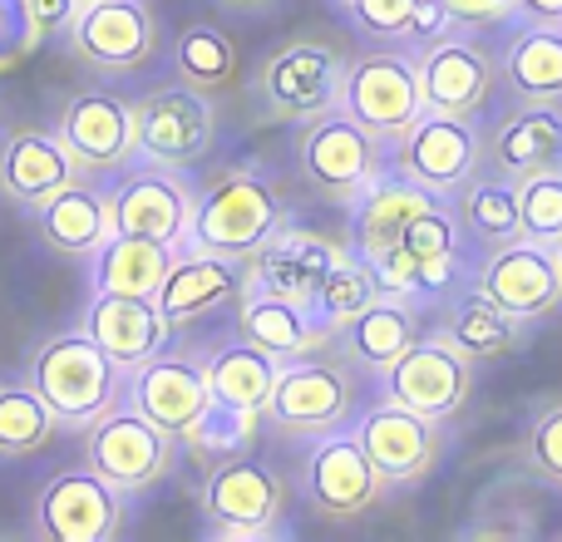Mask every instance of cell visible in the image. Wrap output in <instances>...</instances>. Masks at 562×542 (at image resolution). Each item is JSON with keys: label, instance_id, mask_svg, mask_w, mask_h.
Listing matches in <instances>:
<instances>
[{"label": "cell", "instance_id": "1", "mask_svg": "<svg viewBox=\"0 0 562 542\" xmlns=\"http://www.w3.org/2000/svg\"><path fill=\"white\" fill-rule=\"evenodd\" d=\"M277 227H286V197L272 188V178L252 168H227L198 193L183 247L247 262Z\"/></svg>", "mask_w": 562, "mask_h": 542}, {"label": "cell", "instance_id": "2", "mask_svg": "<svg viewBox=\"0 0 562 542\" xmlns=\"http://www.w3.org/2000/svg\"><path fill=\"white\" fill-rule=\"evenodd\" d=\"M360 389H366V370L350 365L340 350H306L296 360H281L267 419L281 434H330L360 415Z\"/></svg>", "mask_w": 562, "mask_h": 542}, {"label": "cell", "instance_id": "3", "mask_svg": "<svg viewBox=\"0 0 562 542\" xmlns=\"http://www.w3.org/2000/svg\"><path fill=\"white\" fill-rule=\"evenodd\" d=\"M124 380L128 375L94 346L89 330L49 336L30 355V385L55 409L59 425H69V429H89L99 415H109L124 399Z\"/></svg>", "mask_w": 562, "mask_h": 542}, {"label": "cell", "instance_id": "4", "mask_svg": "<svg viewBox=\"0 0 562 542\" xmlns=\"http://www.w3.org/2000/svg\"><path fill=\"white\" fill-rule=\"evenodd\" d=\"M296 163H301V178H306L326 203H340V207H350L390 168L385 144H380L375 134H366L346 109H326V114H316L311 124H301Z\"/></svg>", "mask_w": 562, "mask_h": 542}, {"label": "cell", "instance_id": "5", "mask_svg": "<svg viewBox=\"0 0 562 542\" xmlns=\"http://www.w3.org/2000/svg\"><path fill=\"white\" fill-rule=\"evenodd\" d=\"M350 55H340L326 39H291L257 69V99L277 124H311L326 109H340Z\"/></svg>", "mask_w": 562, "mask_h": 542}, {"label": "cell", "instance_id": "6", "mask_svg": "<svg viewBox=\"0 0 562 542\" xmlns=\"http://www.w3.org/2000/svg\"><path fill=\"white\" fill-rule=\"evenodd\" d=\"M134 134H138V158L188 173L193 163H203L213 154V138H217L213 94L183 84V79L164 89H148L134 104Z\"/></svg>", "mask_w": 562, "mask_h": 542}, {"label": "cell", "instance_id": "7", "mask_svg": "<svg viewBox=\"0 0 562 542\" xmlns=\"http://www.w3.org/2000/svg\"><path fill=\"white\" fill-rule=\"evenodd\" d=\"M340 109H346L366 134H375L380 144L390 148L419 114H425L415 55H405V49H366V55H356L346 65Z\"/></svg>", "mask_w": 562, "mask_h": 542}, {"label": "cell", "instance_id": "8", "mask_svg": "<svg viewBox=\"0 0 562 542\" xmlns=\"http://www.w3.org/2000/svg\"><path fill=\"white\" fill-rule=\"evenodd\" d=\"M173 459H178V439L128 405H114L109 415H99L89 425L85 464L104 484H114L119 494H148L158 478H168Z\"/></svg>", "mask_w": 562, "mask_h": 542}, {"label": "cell", "instance_id": "9", "mask_svg": "<svg viewBox=\"0 0 562 542\" xmlns=\"http://www.w3.org/2000/svg\"><path fill=\"white\" fill-rule=\"evenodd\" d=\"M469 395H474V360L459 355L439 330L409 340L405 355L380 370V399L439 419V425H449L469 405Z\"/></svg>", "mask_w": 562, "mask_h": 542}, {"label": "cell", "instance_id": "10", "mask_svg": "<svg viewBox=\"0 0 562 542\" xmlns=\"http://www.w3.org/2000/svg\"><path fill=\"white\" fill-rule=\"evenodd\" d=\"M301 494H306L316 518L350 523V518L385 504L390 484L375 474V464L366 459L360 439L346 425V429H330V434H316L306 464H301Z\"/></svg>", "mask_w": 562, "mask_h": 542}, {"label": "cell", "instance_id": "11", "mask_svg": "<svg viewBox=\"0 0 562 542\" xmlns=\"http://www.w3.org/2000/svg\"><path fill=\"white\" fill-rule=\"evenodd\" d=\"M390 173H405L425 183L429 193L454 197L469 178L484 168V134L474 118H445V114H419L405 134L390 144Z\"/></svg>", "mask_w": 562, "mask_h": 542}, {"label": "cell", "instance_id": "12", "mask_svg": "<svg viewBox=\"0 0 562 542\" xmlns=\"http://www.w3.org/2000/svg\"><path fill=\"white\" fill-rule=\"evenodd\" d=\"M286 488L252 454L213 459L203 478V518L217 538H272L281 528Z\"/></svg>", "mask_w": 562, "mask_h": 542}, {"label": "cell", "instance_id": "13", "mask_svg": "<svg viewBox=\"0 0 562 542\" xmlns=\"http://www.w3.org/2000/svg\"><path fill=\"white\" fill-rule=\"evenodd\" d=\"M350 434L360 439L366 459L390 488H415L419 478L435 474L439 454H445V425L405 405H390V399L360 409L350 419Z\"/></svg>", "mask_w": 562, "mask_h": 542}, {"label": "cell", "instance_id": "14", "mask_svg": "<svg viewBox=\"0 0 562 542\" xmlns=\"http://www.w3.org/2000/svg\"><path fill=\"white\" fill-rule=\"evenodd\" d=\"M415 75L425 114L445 118H474L498 84V65L484 45L469 39V30H445V35L425 39L415 49Z\"/></svg>", "mask_w": 562, "mask_h": 542}, {"label": "cell", "instance_id": "15", "mask_svg": "<svg viewBox=\"0 0 562 542\" xmlns=\"http://www.w3.org/2000/svg\"><path fill=\"white\" fill-rule=\"evenodd\" d=\"M474 286L488 301L518 316L524 326L548 320L562 306V276H558V257L553 247L533 242V237H514L484 252V262L474 271Z\"/></svg>", "mask_w": 562, "mask_h": 542}, {"label": "cell", "instance_id": "16", "mask_svg": "<svg viewBox=\"0 0 562 542\" xmlns=\"http://www.w3.org/2000/svg\"><path fill=\"white\" fill-rule=\"evenodd\" d=\"M119 188L109 193L114 203V233H134V237H154L164 247H183L188 242V223H193V188L178 168H158V163H138V168H119Z\"/></svg>", "mask_w": 562, "mask_h": 542}, {"label": "cell", "instance_id": "17", "mask_svg": "<svg viewBox=\"0 0 562 542\" xmlns=\"http://www.w3.org/2000/svg\"><path fill=\"white\" fill-rule=\"evenodd\" d=\"M69 45L104 75H134L158 55V20L144 0H85L69 20Z\"/></svg>", "mask_w": 562, "mask_h": 542}, {"label": "cell", "instance_id": "18", "mask_svg": "<svg viewBox=\"0 0 562 542\" xmlns=\"http://www.w3.org/2000/svg\"><path fill=\"white\" fill-rule=\"evenodd\" d=\"M119 528H124V494L89 464L49 478L35 504V533L45 542H109Z\"/></svg>", "mask_w": 562, "mask_h": 542}, {"label": "cell", "instance_id": "19", "mask_svg": "<svg viewBox=\"0 0 562 542\" xmlns=\"http://www.w3.org/2000/svg\"><path fill=\"white\" fill-rule=\"evenodd\" d=\"M59 144L69 148L79 173H119L138 158L134 104L109 89H85L59 109Z\"/></svg>", "mask_w": 562, "mask_h": 542}, {"label": "cell", "instance_id": "20", "mask_svg": "<svg viewBox=\"0 0 562 542\" xmlns=\"http://www.w3.org/2000/svg\"><path fill=\"white\" fill-rule=\"evenodd\" d=\"M124 395H128V409L154 419V425L168 429L173 439L193 434L198 419H203L207 405H213V389H207L203 365H198L193 355H173V350H158L154 360L128 370Z\"/></svg>", "mask_w": 562, "mask_h": 542}, {"label": "cell", "instance_id": "21", "mask_svg": "<svg viewBox=\"0 0 562 542\" xmlns=\"http://www.w3.org/2000/svg\"><path fill=\"white\" fill-rule=\"evenodd\" d=\"M562 168V104H518L498 118L484 138V168L479 173L524 183L533 173Z\"/></svg>", "mask_w": 562, "mask_h": 542}, {"label": "cell", "instance_id": "22", "mask_svg": "<svg viewBox=\"0 0 562 542\" xmlns=\"http://www.w3.org/2000/svg\"><path fill=\"white\" fill-rule=\"evenodd\" d=\"M336 247L340 242L311 233V227H277V233L247 257V286L272 291V296H286L311 310V301H316V291H321V276L336 262Z\"/></svg>", "mask_w": 562, "mask_h": 542}, {"label": "cell", "instance_id": "23", "mask_svg": "<svg viewBox=\"0 0 562 542\" xmlns=\"http://www.w3.org/2000/svg\"><path fill=\"white\" fill-rule=\"evenodd\" d=\"M85 330L124 375L138 370L144 360H154L158 350L173 346V320L158 310L154 296H109V291H94V306L85 310Z\"/></svg>", "mask_w": 562, "mask_h": 542}, {"label": "cell", "instance_id": "24", "mask_svg": "<svg viewBox=\"0 0 562 542\" xmlns=\"http://www.w3.org/2000/svg\"><path fill=\"white\" fill-rule=\"evenodd\" d=\"M435 203H439V193H429L425 183L385 168V173L350 203V252H356L360 262H380L390 247H400L405 227L415 223L419 213H429Z\"/></svg>", "mask_w": 562, "mask_h": 542}, {"label": "cell", "instance_id": "25", "mask_svg": "<svg viewBox=\"0 0 562 542\" xmlns=\"http://www.w3.org/2000/svg\"><path fill=\"white\" fill-rule=\"evenodd\" d=\"M243 286H247V262H233V257H217V252H198V247H178L173 267H168L154 301L173 326H188V320L237 301Z\"/></svg>", "mask_w": 562, "mask_h": 542}, {"label": "cell", "instance_id": "26", "mask_svg": "<svg viewBox=\"0 0 562 542\" xmlns=\"http://www.w3.org/2000/svg\"><path fill=\"white\" fill-rule=\"evenodd\" d=\"M75 173L79 168L69 148L59 144V134H45V128H20L0 148V193L15 207H30V213L49 203L59 188L75 183Z\"/></svg>", "mask_w": 562, "mask_h": 542}, {"label": "cell", "instance_id": "27", "mask_svg": "<svg viewBox=\"0 0 562 542\" xmlns=\"http://www.w3.org/2000/svg\"><path fill=\"white\" fill-rule=\"evenodd\" d=\"M409 340H419V310H415V301H405V296H375L366 310H356L346 326H336L330 346H336L340 355L350 360V365L366 370V375H380L390 360L405 355Z\"/></svg>", "mask_w": 562, "mask_h": 542}, {"label": "cell", "instance_id": "28", "mask_svg": "<svg viewBox=\"0 0 562 542\" xmlns=\"http://www.w3.org/2000/svg\"><path fill=\"white\" fill-rule=\"evenodd\" d=\"M237 336L252 340L257 350H267L277 360H296L306 350L330 346V330L306 306L257 286H243V296H237Z\"/></svg>", "mask_w": 562, "mask_h": 542}, {"label": "cell", "instance_id": "29", "mask_svg": "<svg viewBox=\"0 0 562 542\" xmlns=\"http://www.w3.org/2000/svg\"><path fill=\"white\" fill-rule=\"evenodd\" d=\"M35 233L40 242L65 257H94L114 237V203H109L104 188L69 183L49 203L35 207Z\"/></svg>", "mask_w": 562, "mask_h": 542}, {"label": "cell", "instance_id": "30", "mask_svg": "<svg viewBox=\"0 0 562 542\" xmlns=\"http://www.w3.org/2000/svg\"><path fill=\"white\" fill-rule=\"evenodd\" d=\"M498 79L518 104H562V25L518 20L498 55Z\"/></svg>", "mask_w": 562, "mask_h": 542}, {"label": "cell", "instance_id": "31", "mask_svg": "<svg viewBox=\"0 0 562 542\" xmlns=\"http://www.w3.org/2000/svg\"><path fill=\"white\" fill-rule=\"evenodd\" d=\"M277 370H281L277 355H267V350H257L252 340L237 336L233 346H217L213 355H207L203 375H207V389H213L217 405L247 409V415H267Z\"/></svg>", "mask_w": 562, "mask_h": 542}, {"label": "cell", "instance_id": "32", "mask_svg": "<svg viewBox=\"0 0 562 542\" xmlns=\"http://www.w3.org/2000/svg\"><path fill=\"white\" fill-rule=\"evenodd\" d=\"M439 336L449 340V346L459 350V355H469L474 365H484V360H504L508 350L524 340V320L508 316L498 301H488L484 291H469V296H459L454 306L445 310V326H439Z\"/></svg>", "mask_w": 562, "mask_h": 542}, {"label": "cell", "instance_id": "33", "mask_svg": "<svg viewBox=\"0 0 562 542\" xmlns=\"http://www.w3.org/2000/svg\"><path fill=\"white\" fill-rule=\"evenodd\" d=\"M168 267H173V247L154 242V237L114 233L94 252V291H109V296H158Z\"/></svg>", "mask_w": 562, "mask_h": 542}, {"label": "cell", "instance_id": "34", "mask_svg": "<svg viewBox=\"0 0 562 542\" xmlns=\"http://www.w3.org/2000/svg\"><path fill=\"white\" fill-rule=\"evenodd\" d=\"M449 203H454L459 233H469L484 252L518 237V183H508V178L479 173V178H469Z\"/></svg>", "mask_w": 562, "mask_h": 542}, {"label": "cell", "instance_id": "35", "mask_svg": "<svg viewBox=\"0 0 562 542\" xmlns=\"http://www.w3.org/2000/svg\"><path fill=\"white\" fill-rule=\"evenodd\" d=\"M59 419L35 385L0 380V459H30L55 439Z\"/></svg>", "mask_w": 562, "mask_h": 542}, {"label": "cell", "instance_id": "36", "mask_svg": "<svg viewBox=\"0 0 562 542\" xmlns=\"http://www.w3.org/2000/svg\"><path fill=\"white\" fill-rule=\"evenodd\" d=\"M173 75L203 94H223L237 79V45L217 25H188L173 45Z\"/></svg>", "mask_w": 562, "mask_h": 542}, {"label": "cell", "instance_id": "37", "mask_svg": "<svg viewBox=\"0 0 562 542\" xmlns=\"http://www.w3.org/2000/svg\"><path fill=\"white\" fill-rule=\"evenodd\" d=\"M375 296H385V291H380L370 262H360L350 247H336V262H330L326 276H321V291H316V301H311V316L336 336V326H346V320L356 316V310H366Z\"/></svg>", "mask_w": 562, "mask_h": 542}, {"label": "cell", "instance_id": "38", "mask_svg": "<svg viewBox=\"0 0 562 542\" xmlns=\"http://www.w3.org/2000/svg\"><path fill=\"white\" fill-rule=\"evenodd\" d=\"M518 237H533L543 247L562 242V168L518 183Z\"/></svg>", "mask_w": 562, "mask_h": 542}, {"label": "cell", "instance_id": "39", "mask_svg": "<svg viewBox=\"0 0 562 542\" xmlns=\"http://www.w3.org/2000/svg\"><path fill=\"white\" fill-rule=\"evenodd\" d=\"M257 419L262 415H247V409H233V405H207V415L198 419V429L183 439L193 444L203 459H233V454H247L257 439Z\"/></svg>", "mask_w": 562, "mask_h": 542}, {"label": "cell", "instance_id": "40", "mask_svg": "<svg viewBox=\"0 0 562 542\" xmlns=\"http://www.w3.org/2000/svg\"><path fill=\"white\" fill-rule=\"evenodd\" d=\"M346 15L375 45H405L415 0H346Z\"/></svg>", "mask_w": 562, "mask_h": 542}, {"label": "cell", "instance_id": "41", "mask_svg": "<svg viewBox=\"0 0 562 542\" xmlns=\"http://www.w3.org/2000/svg\"><path fill=\"white\" fill-rule=\"evenodd\" d=\"M524 459H528V474H538V478H548V484L562 488V399L533 415Z\"/></svg>", "mask_w": 562, "mask_h": 542}, {"label": "cell", "instance_id": "42", "mask_svg": "<svg viewBox=\"0 0 562 542\" xmlns=\"http://www.w3.org/2000/svg\"><path fill=\"white\" fill-rule=\"evenodd\" d=\"M40 45H45V30L35 25L25 0H0V75L15 69L25 55H35Z\"/></svg>", "mask_w": 562, "mask_h": 542}, {"label": "cell", "instance_id": "43", "mask_svg": "<svg viewBox=\"0 0 562 542\" xmlns=\"http://www.w3.org/2000/svg\"><path fill=\"white\" fill-rule=\"evenodd\" d=\"M454 30H494L518 15V0H439Z\"/></svg>", "mask_w": 562, "mask_h": 542}, {"label": "cell", "instance_id": "44", "mask_svg": "<svg viewBox=\"0 0 562 542\" xmlns=\"http://www.w3.org/2000/svg\"><path fill=\"white\" fill-rule=\"evenodd\" d=\"M445 30H454L449 25V15H445V5L439 0H415V15H409V35H405V45H425V39H435V35H445Z\"/></svg>", "mask_w": 562, "mask_h": 542}, {"label": "cell", "instance_id": "45", "mask_svg": "<svg viewBox=\"0 0 562 542\" xmlns=\"http://www.w3.org/2000/svg\"><path fill=\"white\" fill-rule=\"evenodd\" d=\"M30 15H35V25L45 30V35H55V30H69V20L79 15V0H25Z\"/></svg>", "mask_w": 562, "mask_h": 542}, {"label": "cell", "instance_id": "46", "mask_svg": "<svg viewBox=\"0 0 562 542\" xmlns=\"http://www.w3.org/2000/svg\"><path fill=\"white\" fill-rule=\"evenodd\" d=\"M528 25H562V0H518V15Z\"/></svg>", "mask_w": 562, "mask_h": 542}, {"label": "cell", "instance_id": "47", "mask_svg": "<svg viewBox=\"0 0 562 542\" xmlns=\"http://www.w3.org/2000/svg\"><path fill=\"white\" fill-rule=\"evenodd\" d=\"M213 5H223L227 15H262V10H272L277 0H213Z\"/></svg>", "mask_w": 562, "mask_h": 542}, {"label": "cell", "instance_id": "48", "mask_svg": "<svg viewBox=\"0 0 562 542\" xmlns=\"http://www.w3.org/2000/svg\"><path fill=\"white\" fill-rule=\"evenodd\" d=\"M553 257H558V276H562V242L553 247Z\"/></svg>", "mask_w": 562, "mask_h": 542}, {"label": "cell", "instance_id": "49", "mask_svg": "<svg viewBox=\"0 0 562 542\" xmlns=\"http://www.w3.org/2000/svg\"><path fill=\"white\" fill-rule=\"evenodd\" d=\"M336 5H346V0H336Z\"/></svg>", "mask_w": 562, "mask_h": 542}, {"label": "cell", "instance_id": "50", "mask_svg": "<svg viewBox=\"0 0 562 542\" xmlns=\"http://www.w3.org/2000/svg\"><path fill=\"white\" fill-rule=\"evenodd\" d=\"M79 5H85V0H79Z\"/></svg>", "mask_w": 562, "mask_h": 542}]
</instances>
